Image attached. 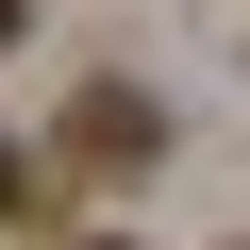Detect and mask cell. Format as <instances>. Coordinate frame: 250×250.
Listing matches in <instances>:
<instances>
[{
	"mask_svg": "<svg viewBox=\"0 0 250 250\" xmlns=\"http://www.w3.org/2000/svg\"><path fill=\"white\" fill-rule=\"evenodd\" d=\"M167 150V100H134V83H83V117H67V167L83 184H117V167H150Z\"/></svg>",
	"mask_w": 250,
	"mask_h": 250,
	"instance_id": "1",
	"label": "cell"
},
{
	"mask_svg": "<svg viewBox=\"0 0 250 250\" xmlns=\"http://www.w3.org/2000/svg\"><path fill=\"white\" fill-rule=\"evenodd\" d=\"M17 17H34V0H0V50H17Z\"/></svg>",
	"mask_w": 250,
	"mask_h": 250,
	"instance_id": "3",
	"label": "cell"
},
{
	"mask_svg": "<svg viewBox=\"0 0 250 250\" xmlns=\"http://www.w3.org/2000/svg\"><path fill=\"white\" fill-rule=\"evenodd\" d=\"M0 217H50V167L34 150H0Z\"/></svg>",
	"mask_w": 250,
	"mask_h": 250,
	"instance_id": "2",
	"label": "cell"
},
{
	"mask_svg": "<svg viewBox=\"0 0 250 250\" xmlns=\"http://www.w3.org/2000/svg\"><path fill=\"white\" fill-rule=\"evenodd\" d=\"M100 250H134V233H100Z\"/></svg>",
	"mask_w": 250,
	"mask_h": 250,
	"instance_id": "4",
	"label": "cell"
}]
</instances>
